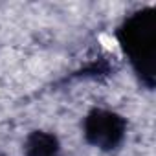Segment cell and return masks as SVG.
I'll return each mask as SVG.
<instances>
[{"mask_svg": "<svg viewBox=\"0 0 156 156\" xmlns=\"http://www.w3.org/2000/svg\"><path fill=\"white\" fill-rule=\"evenodd\" d=\"M118 41L140 81L147 88H152L156 61V11L145 8L129 15L118 28Z\"/></svg>", "mask_w": 156, "mask_h": 156, "instance_id": "6da1fadb", "label": "cell"}, {"mask_svg": "<svg viewBox=\"0 0 156 156\" xmlns=\"http://www.w3.org/2000/svg\"><path fill=\"white\" fill-rule=\"evenodd\" d=\"M0 156H6V154H4V152H2V151H0Z\"/></svg>", "mask_w": 156, "mask_h": 156, "instance_id": "277c9868", "label": "cell"}, {"mask_svg": "<svg viewBox=\"0 0 156 156\" xmlns=\"http://www.w3.org/2000/svg\"><path fill=\"white\" fill-rule=\"evenodd\" d=\"M83 136L92 147L112 152L125 141L127 119L116 110L92 108L83 119Z\"/></svg>", "mask_w": 156, "mask_h": 156, "instance_id": "7a4b0ae2", "label": "cell"}, {"mask_svg": "<svg viewBox=\"0 0 156 156\" xmlns=\"http://www.w3.org/2000/svg\"><path fill=\"white\" fill-rule=\"evenodd\" d=\"M24 156H62L61 141L53 132L33 130L26 136Z\"/></svg>", "mask_w": 156, "mask_h": 156, "instance_id": "3957f363", "label": "cell"}]
</instances>
